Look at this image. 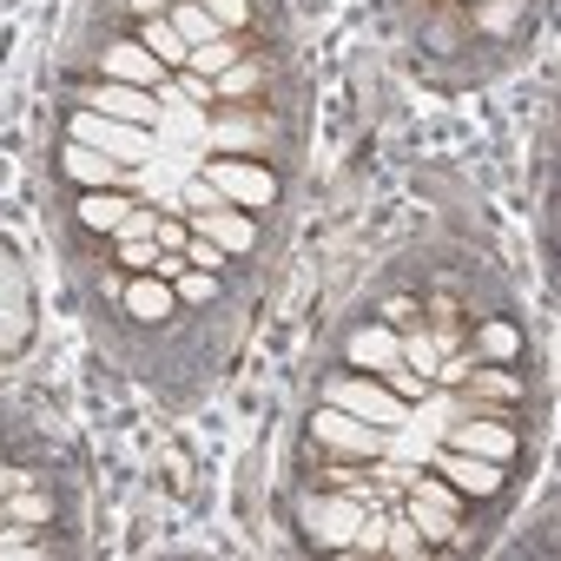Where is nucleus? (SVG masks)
Masks as SVG:
<instances>
[{
    "instance_id": "f257e3e1",
    "label": "nucleus",
    "mask_w": 561,
    "mask_h": 561,
    "mask_svg": "<svg viewBox=\"0 0 561 561\" xmlns=\"http://www.w3.org/2000/svg\"><path fill=\"white\" fill-rule=\"evenodd\" d=\"M73 139L113 152L119 165H139V159L152 152V133H146V126H126V119H113V113H73Z\"/></svg>"
},
{
    "instance_id": "f03ea898",
    "label": "nucleus",
    "mask_w": 561,
    "mask_h": 561,
    "mask_svg": "<svg viewBox=\"0 0 561 561\" xmlns=\"http://www.w3.org/2000/svg\"><path fill=\"white\" fill-rule=\"evenodd\" d=\"M324 403H337V410H351V416H364V423H377V430H403V423H410V403H403L397 390H383V383H357V377L331 383Z\"/></svg>"
},
{
    "instance_id": "7ed1b4c3",
    "label": "nucleus",
    "mask_w": 561,
    "mask_h": 561,
    "mask_svg": "<svg viewBox=\"0 0 561 561\" xmlns=\"http://www.w3.org/2000/svg\"><path fill=\"white\" fill-rule=\"evenodd\" d=\"M205 185L218 198H231V205H271L277 198V179L264 165H251V159H211L205 165Z\"/></svg>"
},
{
    "instance_id": "20e7f679",
    "label": "nucleus",
    "mask_w": 561,
    "mask_h": 561,
    "mask_svg": "<svg viewBox=\"0 0 561 561\" xmlns=\"http://www.w3.org/2000/svg\"><path fill=\"white\" fill-rule=\"evenodd\" d=\"M311 436L331 443V449H344V456H383V430L364 423V416H351V410H337V403H324L311 416Z\"/></svg>"
},
{
    "instance_id": "39448f33",
    "label": "nucleus",
    "mask_w": 561,
    "mask_h": 561,
    "mask_svg": "<svg viewBox=\"0 0 561 561\" xmlns=\"http://www.w3.org/2000/svg\"><path fill=\"white\" fill-rule=\"evenodd\" d=\"M436 476L456 482L462 495H495V489H502V462H489V456H462V449H443V456H436Z\"/></svg>"
},
{
    "instance_id": "423d86ee",
    "label": "nucleus",
    "mask_w": 561,
    "mask_h": 561,
    "mask_svg": "<svg viewBox=\"0 0 561 561\" xmlns=\"http://www.w3.org/2000/svg\"><path fill=\"white\" fill-rule=\"evenodd\" d=\"M93 113H113V119H126V126H152L165 106L152 100V87H119V80H106V87L93 93Z\"/></svg>"
},
{
    "instance_id": "0eeeda50",
    "label": "nucleus",
    "mask_w": 561,
    "mask_h": 561,
    "mask_svg": "<svg viewBox=\"0 0 561 561\" xmlns=\"http://www.w3.org/2000/svg\"><path fill=\"white\" fill-rule=\"evenodd\" d=\"M100 67H106V80H119V87H159V80H165V67H159L139 41H113Z\"/></svg>"
},
{
    "instance_id": "6e6552de",
    "label": "nucleus",
    "mask_w": 561,
    "mask_h": 561,
    "mask_svg": "<svg viewBox=\"0 0 561 561\" xmlns=\"http://www.w3.org/2000/svg\"><path fill=\"white\" fill-rule=\"evenodd\" d=\"M351 364L357 370H390V364H403V337L397 331H383V324H370V331H351Z\"/></svg>"
},
{
    "instance_id": "1a4fd4ad",
    "label": "nucleus",
    "mask_w": 561,
    "mask_h": 561,
    "mask_svg": "<svg viewBox=\"0 0 561 561\" xmlns=\"http://www.w3.org/2000/svg\"><path fill=\"white\" fill-rule=\"evenodd\" d=\"M449 449H462V456H489V462H508V456H515V430H495V423H456V430H449Z\"/></svg>"
},
{
    "instance_id": "9d476101",
    "label": "nucleus",
    "mask_w": 561,
    "mask_h": 561,
    "mask_svg": "<svg viewBox=\"0 0 561 561\" xmlns=\"http://www.w3.org/2000/svg\"><path fill=\"white\" fill-rule=\"evenodd\" d=\"M60 165H67L80 185H93V192H106V185H119V179H126V165H113V152H100V146H80V139L67 146V159H60Z\"/></svg>"
},
{
    "instance_id": "9b49d317",
    "label": "nucleus",
    "mask_w": 561,
    "mask_h": 561,
    "mask_svg": "<svg viewBox=\"0 0 561 561\" xmlns=\"http://www.w3.org/2000/svg\"><path fill=\"white\" fill-rule=\"evenodd\" d=\"M198 238H211V244H225V251H251V244H257V225H251V218H238L231 205H205Z\"/></svg>"
},
{
    "instance_id": "f8f14e48",
    "label": "nucleus",
    "mask_w": 561,
    "mask_h": 561,
    "mask_svg": "<svg viewBox=\"0 0 561 561\" xmlns=\"http://www.w3.org/2000/svg\"><path fill=\"white\" fill-rule=\"evenodd\" d=\"M311 528L324 548H351V535L364 528V508L357 502H311Z\"/></svg>"
},
{
    "instance_id": "ddd939ff",
    "label": "nucleus",
    "mask_w": 561,
    "mask_h": 561,
    "mask_svg": "<svg viewBox=\"0 0 561 561\" xmlns=\"http://www.w3.org/2000/svg\"><path fill=\"white\" fill-rule=\"evenodd\" d=\"M126 311H133L139 324H159V318L172 311V285H165L159 271H152V277H133V285H126Z\"/></svg>"
},
{
    "instance_id": "4468645a",
    "label": "nucleus",
    "mask_w": 561,
    "mask_h": 561,
    "mask_svg": "<svg viewBox=\"0 0 561 561\" xmlns=\"http://www.w3.org/2000/svg\"><path fill=\"white\" fill-rule=\"evenodd\" d=\"M139 47H146L159 67H185V60H192V47L179 41V27H172L165 14H159V21H146V41H139Z\"/></svg>"
},
{
    "instance_id": "2eb2a0df",
    "label": "nucleus",
    "mask_w": 561,
    "mask_h": 561,
    "mask_svg": "<svg viewBox=\"0 0 561 561\" xmlns=\"http://www.w3.org/2000/svg\"><path fill=\"white\" fill-rule=\"evenodd\" d=\"M133 205L126 198H113V192H93V198H80V225L87 231H119V218H126Z\"/></svg>"
},
{
    "instance_id": "dca6fc26",
    "label": "nucleus",
    "mask_w": 561,
    "mask_h": 561,
    "mask_svg": "<svg viewBox=\"0 0 561 561\" xmlns=\"http://www.w3.org/2000/svg\"><path fill=\"white\" fill-rule=\"evenodd\" d=\"M476 351H482V357H495V364H508V357L522 351V331H515V324H502V318H489V324L476 331Z\"/></svg>"
},
{
    "instance_id": "f3484780",
    "label": "nucleus",
    "mask_w": 561,
    "mask_h": 561,
    "mask_svg": "<svg viewBox=\"0 0 561 561\" xmlns=\"http://www.w3.org/2000/svg\"><path fill=\"white\" fill-rule=\"evenodd\" d=\"M47 515H54V502H47L41 489H27V482H21V489H8V522L34 528V522H47Z\"/></svg>"
},
{
    "instance_id": "a211bd4d",
    "label": "nucleus",
    "mask_w": 561,
    "mask_h": 561,
    "mask_svg": "<svg viewBox=\"0 0 561 561\" xmlns=\"http://www.w3.org/2000/svg\"><path fill=\"white\" fill-rule=\"evenodd\" d=\"M172 27H179V41H185V47H205V41H218V21H211L205 8H172Z\"/></svg>"
},
{
    "instance_id": "6ab92c4d",
    "label": "nucleus",
    "mask_w": 561,
    "mask_h": 561,
    "mask_svg": "<svg viewBox=\"0 0 561 561\" xmlns=\"http://www.w3.org/2000/svg\"><path fill=\"white\" fill-rule=\"evenodd\" d=\"M231 60H238V47H231V41L218 34V41H205V47H192V60H185V67H192V73H205V80H218V73L231 67Z\"/></svg>"
},
{
    "instance_id": "aec40b11",
    "label": "nucleus",
    "mask_w": 561,
    "mask_h": 561,
    "mask_svg": "<svg viewBox=\"0 0 561 561\" xmlns=\"http://www.w3.org/2000/svg\"><path fill=\"white\" fill-rule=\"evenodd\" d=\"M397 337H403V364H410V370H423V377H436V364H443L436 337H430V331H397Z\"/></svg>"
},
{
    "instance_id": "412c9836",
    "label": "nucleus",
    "mask_w": 561,
    "mask_h": 561,
    "mask_svg": "<svg viewBox=\"0 0 561 561\" xmlns=\"http://www.w3.org/2000/svg\"><path fill=\"white\" fill-rule=\"evenodd\" d=\"M172 298H185V305H205V298H218V277H211V271H192V264H185V271L172 277Z\"/></svg>"
},
{
    "instance_id": "4be33fe9",
    "label": "nucleus",
    "mask_w": 561,
    "mask_h": 561,
    "mask_svg": "<svg viewBox=\"0 0 561 561\" xmlns=\"http://www.w3.org/2000/svg\"><path fill=\"white\" fill-rule=\"evenodd\" d=\"M383 377H390V390H397V397H403V403H410V410H416V403H423V397H430V377H423V370H403V364H390V370H383Z\"/></svg>"
},
{
    "instance_id": "5701e85b",
    "label": "nucleus",
    "mask_w": 561,
    "mask_h": 561,
    "mask_svg": "<svg viewBox=\"0 0 561 561\" xmlns=\"http://www.w3.org/2000/svg\"><path fill=\"white\" fill-rule=\"evenodd\" d=\"M198 8L218 21V34H231V27H244V21H251V8H244V0H198Z\"/></svg>"
},
{
    "instance_id": "b1692460",
    "label": "nucleus",
    "mask_w": 561,
    "mask_h": 561,
    "mask_svg": "<svg viewBox=\"0 0 561 561\" xmlns=\"http://www.w3.org/2000/svg\"><path fill=\"white\" fill-rule=\"evenodd\" d=\"M211 87H218L225 100H238V93H251V87H257V67H244V60H231V67H225V73H218Z\"/></svg>"
},
{
    "instance_id": "393cba45",
    "label": "nucleus",
    "mask_w": 561,
    "mask_h": 561,
    "mask_svg": "<svg viewBox=\"0 0 561 561\" xmlns=\"http://www.w3.org/2000/svg\"><path fill=\"white\" fill-rule=\"evenodd\" d=\"M119 264L126 271H146V264H159V244L152 238H119Z\"/></svg>"
},
{
    "instance_id": "a878e982",
    "label": "nucleus",
    "mask_w": 561,
    "mask_h": 561,
    "mask_svg": "<svg viewBox=\"0 0 561 561\" xmlns=\"http://www.w3.org/2000/svg\"><path fill=\"white\" fill-rule=\"evenodd\" d=\"M416 528H430V535H456V508H436V502L416 495Z\"/></svg>"
},
{
    "instance_id": "bb28decb",
    "label": "nucleus",
    "mask_w": 561,
    "mask_h": 561,
    "mask_svg": "<svg viewBox=\"0 0 561 561\" xmlns=\"http://www.w3.org/2000/svg\"><path fill=\"white\" fill-rule=\"evenodd\" d=\"M185 257H192V271H225V244H211V238H192Z\"/></svg>"
},
{
    "instance_id": "cd10ccee",
    "label": "nucleus",
    "mask_w": 561,
    "mask_h": 561,
    "mask_svg": "<svg viewBox=\"0 0 561 561\" xmlns=\"http://www.w3.org/2000/svg\"><path fill=\"white\" fill-rule=\"evenodd\" d=\"M383 548L390 554H430V541H416V528H390V522H383Z\"/></svg>"
},
{
    "instance_id": "c85d7f7f",
    "label": "nucleus",
    "mask_w": 561,
    "mask_h": 561,
    "mask_svg": "<svg viewBox=\"0 0 561 561\" xmlns=\"http://www.w3.org/2000/svg\"><path fill=\"white\" fill-rule=\"evenodd\" d=\"M152 244L159 251H185L192 244V225H152Z\"/></svg>"
},
{
    "instance_id": "c756f323",
    "label": "nucleus",
    "mask_w": 561,
    "mask_h": 561,
    "mask_svg": "<svg viewBox=\"0 0 561 561\" xmlns=\"http://www.w3.org/2000/svg\"><path fill=\"white\" fill-rule=\"evenodd\" d=\"M476 390H482V397H522V383H515L508 370H489V377H476Z\"/></svg>"
},
{
    "instance_id": "7c9ffc66",
    "label": "nucleus",
    "mask_w": 561,
    "mask_h": 561,
    "mask_svg": "<svg viewBox=\"0 0 561 561\" xmlns=\"http://www.w3.org/2000/svg\"><path fill=\"white\" fill-rule=\"evenodd\" d=\"M113 238H152V211H139V205H133V211L119 218V231H113Z\"/></svg>"
},
{
    "instance_id": "2f4dec72",
    "label": "nucleus",
    "mask_w": 561,
    "mask_h": 561,
    "mask_svg": "<svg viewBox=\"0 0 561 561\" xmlns=\"http://www.w3.org/2000/svg\"><path fill=\"white\" fill-rule=\"evenodd\" d=\"M383 318H390V324H416V298H390Z\"/></svg>"
},
{
    "instance_id": "473e14b6",
    "label": "nucleus",
    "mask_w": 561,
    "mask_h": 561,
    "mask_svg": "<svg viewBox=\"0 0 561 561\" xmlns=\"http://www.w3.org/2000/svg\"><path fill=\"white\" fill-rule=\"evenodd\" d=\"M133 14H146V21H159V14H172V0H133Z\"/></svg>"
},
{
    "instance_id": "72a5a7b5",
    "label": "nucleus",
    "mask_w": 561,
    "mask_h": 561,
    "mask_svg": "<svg viewBox=\"0 0 561 561\" xmlns=\"http://www.w3.org/2000/svg\"><path fill=\"white\" fill-rule=\"evenodd\" d=\"M8 489H21V476H8V469H0V502H8Z\"/></svg>"
}]
</instances>
